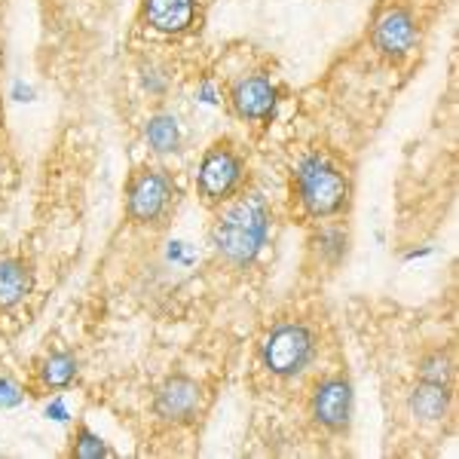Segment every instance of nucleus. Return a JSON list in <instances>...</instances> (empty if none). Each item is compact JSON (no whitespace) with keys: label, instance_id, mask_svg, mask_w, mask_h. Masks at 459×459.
Returning <instances> with one entry per match:
<instances>
[{"label":"nucleus","instance_id":"f257e3e1","mask_svg":"<svg viewBox=\"0 0 459 459\" xmlns=\"http://www.w3.org/2000/svg\"><path fill=\"white\" fill-rule=\"evenodd\" d=\"M270 221V205L257 190L236 196L212 227L214 255L233 270H246L257 261V255L266 246Z\"/></svg>","mask_w":459,"mask_h":459},{"label":"nucleus","instance_id":"f03ea898","mask_svg":"<svg viewBox=\"0 0 459 459\" xmlns=\"http://www.w3.org/2000/svg\"><path fill=\"white\" fill-rule=\"evenodd\" d=\"M294 194L303 212L313 218H331L350 199V181L340 169L322 153H309L294 169Z\"/></svg>","mask_w":459,"mask_h":459},{"label":"nucleus","instance_id":"7ed1b4c3","mask_svg":"<svg viewBox=\"0 0 459 459\" xmlns=\"http://www.w3.org/2000/svg\"><path fill=\"white\" fill-rule=\"evenodd\" d=\"M178 187L172 175L162 169H138L126 184V218L132 224L142 227H157L169 218V212L175 209Z\"/></svg>","mask_w":459,"mask_h":459},{"label":"nucleus","instance_id":"20e7f679","mask_svg":"<svg viewBox=\"0 0 459 459\" xmlns=\"http://www.w3.org/2000/svg\"><path fill=\"white\" fill-rule=\"evenodd\" d=\"M318 352L316 331L303 322H282L266 334L261 346L264 368L273 377H298Z\"/></svg>","mask_w":459,"mask_h":459},{"label":"nucleus","instance_id":"39448f33","mask_svg":"<svg viewBox=\"0 0 459 459\" xmlns=\"http://www.w3.org/2000/svg\"><path fill=\"white\" fill-rule=\"evenodd\" d=\"M242 157L236 153V147L227 142H214L209 151L203 153V162H199L196 172V187L203 203L209 205H221L227 203L230 196H236L242 184Z\"/></svg>","mask_w":459,"mask_h":459},{"label":"nucleus","instance_id":"423d86ee","mask_svg":"<svg viewBox=\"0 0 459 459\" xmlns=\"http://www.w3.org/2000/svg\"><path fill=\"white\" fill-rule=\"evenodd\" d=\"M153 413L169 426H190L203 413V386L187 374H172L153 395Z\"/></svg>","mask_w":459,"mask_h":459},{"label":"nucleus","instance_id":"0eeeda50","mask_svg":"<svg viewBox=\"0 0 459 459\" xmlns=\"http://www.w3.org/2000/svg\"><path fill=\"white\" fill-rule=\"evenodd\" d=\"M371 40H374L377 53L398 62V58L411 56L413 49H417L420 25L411 10H404V6H389V10H383L380 16H377Z\"/></svg>","mask_w":459,"mask_h":459},{"label":"nucleus","instance_id":"6e6552de","mask_svg":"<svg viewBox=\"0 0 459 459\" xmlns=\"http://www.w3.org/2000/svg\"><path fill=\"white\" fill-rule=\"evenodd\" d=\"M279 101V92L273 86L270 77L264 74H251V77H239L230 86V108L239 120L248 123H264L273 117Z\"/></svg>","mask_w":459,"mask_h":459},{"label":"nucleus","instance_id":"1a4fd4ad","mask_svg":"<svg viewBox=\"0 0 459 459\" xmlns=\"http://www.w3.org/2000/svg\"><path fill=\"white\" fill-rule=\"evenodd\" d=\"M313 417L328 432H346L352 417V386L346 377H328L313 392Z\"/></svg>","mask_w":459,"mask_h":459},{"label":"nucleus","instance_id":"9d476101","mask_svg":"<svg viewBox=\"0 0 459 459\" xmlns=\"http://www.w3.org/2000/svg\"><path fill=\"white\" fill-rule=\"evenodd\" d=\"M196 0H142V19L160 34H184L194 25Z\"/></svg>","mask_w":459,"mask_h":459},{"label":"nucleus","instance_id":"9b49d317","mask_svg":"<svg viewBox=\"0 0 459 459\" xmlns=\"http://www.w3.org/2000/svg\"><path fill=\"white\" fill-rule=\"evenodd\" d=\"M34 291V270L22 257H0V313L19 307Z\"/></svg>","mask_w":459,"mask_h":459},{"label":"nucleus","instance_id":"f8f14e48","mask_svg":"<svg viewBox=\"0 0 459 459\" xmlns=\"http://www.w3.org/2000/svg\"><path fill=\"white\" fill-rule=\"evenodd\" d=\"M450 411V386L444 383H423L411 392V413L423 423H438Z\"/></svg>","mask_w":459,"mask_h":459},{"label":"nucleus","instance_id":"ddd939ff","mask_svg":"<svg viewBox=\"0 0 459 459\" xmlns=\"http://www.w3.org/2000/svg\"><path fill=\"white\" fill-rule=\"evenodd\" d=\"M144 138L153 153H175L181 147V126L172 114H153L144 126Z\"/></svg>","mask_w":459,"mask_h":459},{"label":"nucleus","instance_id":"4468645a","mask_svg":"<svg viewBox=\"0 0 459 459\" xmlns=\"http://www.w3.org/2000/svg\"><path fill=\"white\" fill-rule=\"evenodd\" d=\"M77 380V359L71 352H53L40 365V383L47 389H68Z\"/></svg>","mask_w":459,"mask_h":459},{"label":"nucleus","instance_id":"2eb2a0df","mask_svg":"<svg viewBox=\"0 0 459 459\" xmlns=\"http://www.w3.org/2000/svg\"><path fill=\"white\" fill-rule=\"evenodd\" d=\"M417 374L423 383H444L450 386V377H454V361H450L447 352H429L420 359Z\"/></svg>","mask_w":459,"mask_h":459},{"label":"nucleus","instance_id":"dca6fc26","mask_svg":"<svg viewBox=\"0 0 459 459\" xmlns=\"http://www.w3.org/2000/svg\"><path fill=\"white\" fill-rule=\"evenodd\" d=\"M74 456L77 459H101L108 456V447L105 441L99 438L95 432H89L86 426L77 429V441H74Z\"/></svg>","mask_w":459,"mask_h":459},{"label":"nucleus","instance_id":"f3484780","mask_svg":"<svg viewBox=\"0 0 459 459\" xmlns=\"http://www.w3.org/2000/svg\"><path fill=\"white\" fill-rule=\"evenodd\" d=\"M318 251H322V255H328L331 264H337L340 257H343V251H346V233L340 227L322 230V233H318Z\"/></svg>","mask_w":459,"mask_h":459},{"label":"nucleus","instance_id":"a211bd4d","mask_svg":"<svg viewBox=\"0 0 459 459\" xmlns=\"http://www.w3.org/2000/svg\"><path fill=\"white\" fill-rule=\"evenodd\" d=\"M22 389H19V383H13L10 377H4L0 380V407H16V404H22Z\"/></svg>","mask_w":459,"mask_h":459}]
</instances>
